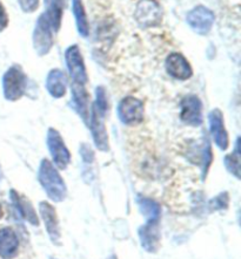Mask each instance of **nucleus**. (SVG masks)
<instances>
[{"label": "nucleus", "instance_id": "nucleus-1", "mask_svg": "<svg viewBox=\"0 0 241 259\" xmlns=\"http://www.w3.org/2000/svg\"><path fill=\"white\" fill-rule=\"evenodd\" d=\"M39 182L42 184L44 190L46 191L48 197L54 202H62L66 197L67 190H66L65 182L61 176L59 175L58 170L54 168L53 164L48 160H43L40 163Z\"/></svg>", "mask_w": 241, "mask_h": 259}, {"label": "nucleus", "instance_id": "nucleus-2", "mask_svg": "<svg viewBox=\"0 0 241 259\" xmlns=\"http://www.w3.org/2000/svg\"><path fill=\"white\" fill-rule=\"evenodd\" d=\"M27 77L19 65H13L3 76L4 96L9 101H17L24 95Z\"/></svg>", "mask_w": 241, "mask_h": 259}, {"label": "nucleus", "instance_id": "nucleus-3", "mask_svg": "<svg viewBox=\"0 0 241 259\" xmlns=\"http://www.w3.org/2000/svg\"><path fill=\"white\" fill-rule=\"evenodd\" d=\"M164 11L157 0H140L135 7L134 18L140 27H157L161 23Z\"/></svg>", "mask_w": 241, "mask_h": 259}, {"label": "nucleus", "instance_id": "nucleus-4", "mask_svg": "<svg viewBox=\"0 0 241 259\" xmlns=\"http://www.w3.org/2000/svg\"><path fill=\"white\" fill-rule=\"evenodd\" d=\"M52 46H53V29L46 17L42 14L37 20L33 31V47L38 55L44 57L50 53Z\"/></svg>", "mask_w": 241, "mask_h": 259}, {"label": "nucleus", "instance_id": "nucleus-5", "mask_svg": "<svg viewBox=\"0 0 241 259\" xmlns=\"http://www.w3.org/2000/svg\"><path fill=\"white\" fill-rule=\"evenodd\" d=\"M47 147L54 164L59 169H66L71 162V154L62 141L61 135L54 128H50L47 133Z\"/></svg>", "mask_w": 241, "mask_h": 259}, {"label": "nucleus", "instance_id": "nucleus-6", "mask_svg": "<svg viewBox=\"0 0 241 259\" xmlns=\"http://www.w3.org/2000/svg\"><path fill=\"white\" fill-rule=\"evenodd\" d=\"M65 60L66 66L70 72V75L73 81L78 84H84L87 82V72L85 67V62L83 54H81L80 48L78 45L70 46L65 52Z\"/></svg>", "mask_w": 241, "mask_h": 259}, {"label": "nucleus", "instance_id": "nucleus-7", "mask_svg": "<svg viewBox=\"0 0 241 259\" xmlns=\"http://www.w3.org/2000/svg\"><path fill=\"white\" fill-rule=\"evenodd\" d=\"M145 106L139 99L127 96L118 105V116L125 124H136L144 120Z\"/></svg>", "mask_w": 241, "mask_h": 259}, {"label": "nucleus", "instance_id": "nucleus-8", "mask_svg": "<svg viewBox=\"0 0 241 259\" xmlns=\"http://www.w3.org/2000/svg\"><path fill=\"white\" fill-rule=\"evenodd\" d=\"M186 21L193 31L205 35L212 29L214 24V13L205 6H196L186 16Z\"/></svg>", "mask_w": 241, "mask_h": 259}, {"label": "nucleus", "instance_id": "nucleus-9", "mask_svg": "<svg viewBox=\"0 0 241 259\" xmlns=\"http://www.w3.org/2000/svg\"><path fill=\"white\" fill-rule=\"evenodd\" d=\"M180 117L186 124L199 127L202 123V103L195 95H186L181 101Z\"/></svg>", "mask_w": 241, "mask_h": 259}, {"label": "nucleus", "instance_id": "nucleus-10", "mask_svg": "<svg viewBox=\"0 0 241 259\" xmlns=\"http://www.w3.org/2000/svg\"><path fill=\"white\" fill-rule=\"evenodd\" d=\"M165 67L168 75L178 80H188L193 74L190 62L179 53L169 54L166 59Z\"/></svg>", "mask_w": 241, "mask_h": 259}, {"label": "nucleus", "instance_id": "nucleus-11", "mask_svg": "<svg viewBox=\"0 0 241 259\" xmlns=\"http://www.w3.org/2000/svg\"><path fill=\"white\" fill-rule=\"evenodd\" d=\"M140 243L145 250L150 253H155L160 243L159 221H147V223L139 229Z\"/></svg>", "mask_w": 241, "mask_h": 259}, {"label": "nucleus", "instance_id": "nucleus-12", "mask_svg": "<svg viewBox=\"0 0 241 259\" xmlns=\"http://www.w3.org/2000/svg\"><path fill=\"white\" fill-rule=\"evenodd\" d=\"M211 134L213 136L214 142L221 150H226L228 148V134L226 132L224 124V115L219 109H213L209 114Z\"/></svg>", "mask_w": 241, "mask_h": 259}, {"label": "nucleus", "instance_id": "nucleus-13", "mask_svg": "<svg viewBox=\"0 0 241 259\" xmlns=\"http://www.w3.org/2000/svg\"><path fill=\"white\" fill-rule=\"evenodd\" d=\"M40 213H42V218L45 224L46 230L48 232V236L52 242L59 245L60 244V227H59V221L55 213V209L52 206L50 203L42 202L39 205Z\"/></svg>", "mask_w": 241, "mask_h": 259}, {"label": "nucleus", "instance_id": "nucleus-14", "mask_svg": "<svg viewBox=\"0 0 241 259\" xmlns=\"http://www.w3.org/2000/svg\"><path fill=\"white\" fill-rule=\"evenodd\" d=\"M72 99L78 114L83 118L85 123H90V110L92 107H90V98H88L87 92L83 84H78L76 82L72 84Z\"/></svg>", "mask_w": 241, "mask_h": 259}, {"label": "nucleus", "instance_id": "nucleus-15", "mask_svg": "<svg viewBox=\"0 0 241 259\" xmlns=\"http://www.w3.org/2000/svg\"><path fill=\"white\" fill-rule=\"evenodd\" d=\"M90 127H91V133H92V136H93L96 148L102 151L109 150L110 149L109 136H107L105 124H104L102 122V117H100L94 110H92L91 112Z\"/></svg>", "mask_w": 241, "mask_h": 259}, {"label": "nucleus", "instance_id": "nucleus-16", "mask_svg": "<svg viewBox=\"0 0 241 259\" xmlns=\"http://www.w3.org/2000/svg\"><path fill=\"white\" fill-rule=\"evenodd\" d=\"M19 240L11 228H4L0 230V257L12 259L17 254Z\"/></svg>", "mask_w": 241, "mask_h": 259}, {"label": "nucleus", "instance_id": "nucleus-17", "mask_svg": "<svg viewBox=\"0 0 241 259\" xmlns=\"http://www.w3.org/2000/svg\"><path fill=\"white\" fill-rule=\"evenodd\" d=\"M46 88L51 96L60 99L66 94L67 90V77L60 69H52L46 79Z\"/></svg>", "mask_w": 241, "mask_h": 259}, {"label": "nucleus", "instance_id": "nucleus-18", "mask_svg": "<svg viewBox=\"0 0 241 259\" xmlns=\"http://www.w3.org/2000/svg\"><path fill=\"white\" fill-rule=\"evenodd\" d=\"M44 3H45L46 11L43 14L46 17L52 29L54 32H58L61 27L65 0H44Z\"/></svg>", "mask_w": 241, "mask_h": 259}, {"label": "nucleus", "instance_id": "nucleus-19", "mask_svg": "<svg viewBox=\"0 0 241 259\" xmlns=\"http://www.w3.org/2000/svg\"><path fill=\"white\" fill-rule=\"evenodd\" d=\"M10 195H11V199H12V203L18 209V211L20 212L21 216H23L25 220L27 221L28 223H31L32 225H36V227L37 225H39L38 216H37L31 202H29L25 196L18 194L16 190H11Z\"/></svg>", "mask_w": 241, "mask_h": 259}, {"label": "nucleus", "instance_id": "nucleus-20", "mask_svg": "<svg viewBox=\"0 0 241 259\" xmlns=\"http://www.w3.org/2000/svg\"><path fill=\"white\" fill-rule=\"evenodd\" d=\"M72 11L76 17L78 32L83 38H87L90 35V24H88L86 11L84 9L83 0H72Z\"/></svg>", "mask_w": 241, "mask_h": 259}, {"label": "nucleus", "instance_id": "nucleus-21", "mask_svg": "<svg viewBox=\"0 0 241 259\" xmlns=\"http://www.w3.org/2000/svg\"><path fill=\"white\" fill-rule=\"evenodd\" d=\"M136 202H138L140 211L147 218V221H159V218H160V205L154 199L140 196V197L136 198Z\"/></svg>", "mask_w": 241, "mask_h": 259}, {"label": "nucleus", "instance_id": "nucleus-22", "mask_svg": "<svg viewBox=\"0 0 241 259\" xmlns=\"http://www.w3.org/2000/svg\"><path fill=\"white\" fill-rule=\"evenodd\" d=\"M226 168L232 175H234L236 179H240V139L238 138L235 143V149L232 154L227 155L225 157Z\"/></svg>", "mask_w": 241, "mask_h": 259}, {"label": "nucleus", "instance_id": "nucleus-23", "mask_svg": "<svg viewBox=\"0 0 241 259\" xmlns=\"http://www.w3.org/2000/svg\"><path fill=\"white\" fill-rule=\"evenodd\" d=\"M92 110L98 114L100 117H105L107 112H109V100H107V94L104 87H96L95 90V102Z\"/></svg>", "mask_w": 241, "mask_h": 259}, {"label": "nucleus", "instance_id": "nucleus-24", "mask_svg": "<svg viewBox=\"0 0 241 259\" xmlns=\"http://www.w3.org/2000/svg\"><path fill=\"white\" fill-rule=\"evenodd\" d=\"M228 202H229L228 194H227V192H224V194L218 195L217 197H214L213 199H211L210 208H211V210L226 209L228 206Z\"/></svg>", "mask_w": 241, "mask_h": 259}, {"label": "nucleus", "instance_id": "nucleus-25", "mask_svg": "<svg viewBox=\"0 0 241 259\" xmlns=\"http://www.w3.org/2000/svg\"><path fill=\"white\" fill-rule=\"evenodd\" d=\"M80 155L83 157L84 162H87V163H92L94 161V153L93 150L91 149V147L88 144L84 143L81 144L80 147Z\"/></svg>", "mask_w": 241, "mask_h": 259}, {"label": "nucleus", "instance_id": "nucleus-26", "mask_svg": "<svg viewBox=\"0 0 241 259\" xmlns=\"http://www.w3.org/2000/svg\"><path fill=\"white\" fill-rule=\"evenodd\" d=\"M19 5L24 12L32 13L38 9L39 0H19Z\"/></svg>", "mask_w": 241, "mask_h": 259}, {"label": "nucleus", "instance_id": "nucleus-27", "mask_svg": "<svg viewBox=\"0 0 241 259\" xmlns=\"http://www.w3.org/2000/svg\"><path fill=\"white\" fill-rule=\"evenodd\" d=\"M7 25H9V14H7L3 3L0 2V32H3L7 27Z\"/></svg>", "mask_w": 241, "mask_h": 259}, {"label": "nucleus", "instance_id": "nucleus-28", "mask_svg": "<svg viewBox=\"0 0 241 259\" xmlns=\"http://www.w3.org/2000/svg\"><path fill=\"white\" fill-rule=\"evenodd\" d=\"M3 217V208H2V205H0V218Z\"/></svg>", "mask_w": 241, "mask_h": 259}, {"label": "nucleus", "instance_id": "nucleus-29", "mask_svg": "<svg viewBox=\"0 0 241 259\" xmlns=\"http://www.w3.org/2000/svg\"><path fill=\"white\" fill-rule=\"evenodd\" d=\"M3 180V171H2V168H0V181Z\"/></svg>", "mask_w": 241, "mask_h": 259}]
</instances>
